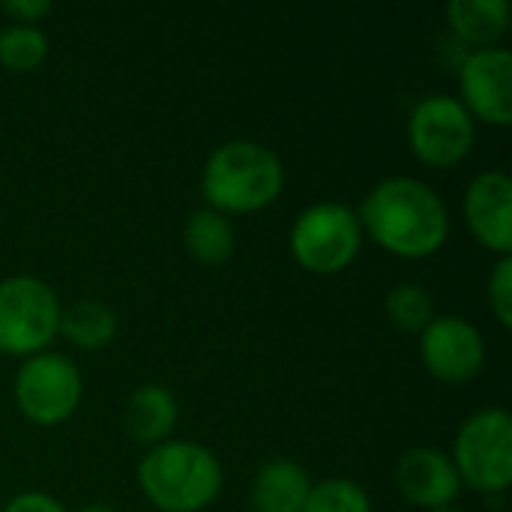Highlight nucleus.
<instances>
[{"instance_id":"22","label":"nucleus","mask_w":512,"mask_h":512,"mask_svg":"<svg viewBox=\"0 0 512 512\" xmlns=\"http://www.w3.org/2000/svg\"><path fill=\"white\" fill-rule=\"evenodd\" d=\"M0 9H3L15 24L36 27V24L51 12V3H48V0H6V3H0Z\"/></svg>"},{"instance_id":"8","label":"nucleus","mask_w":512,"mask_h":512,"mask_svg":"<svg viewBox=\"0 0 512 512\" xmlns=\"http://www.w3.org/2000/svg\"><path fill=\"white\" fill-rule=\"evenodd\" d=\"M477 144V123L456 96L432 93L408 117V147L429 168H456Z\"/></svg>"},{"instance_id":"16","label":"nucleus","mask_w":512,"mask_h":512,"mask_svg":"<svg viewBox=\"0 0 512 512\" xmlns=\"http://www.w3.org/2000/svg\"><path fill=\"white\" fill-rule=\"evenodd\" d=\"M183 243H186V252L192 255V261H198L204 267H219L234 255L237 237H234V225L228 216L204 207L186 219Z\"/></svg>"},{"instance_id":"9","label":"nucleus","mask_w":512,"mask_h":512,"mask_svg":"<svg viewBox=\"0 0 512 512\" xmlns=\"http://www.w3.org/2000/svg\"><path fill=\"white\" fill-rule=\"evenodd\" d=\"M465 111L489 126L512 123V54L507 48H474L459 66V96Z\"/></svg>"},{"instance_id":"15","label":"nucleus","mask_w":512,"mask_h":512,"mask_svg":"<svg viewBox=\"0 0 512 512\" xmlns=\"http://www.w3.org/2000/svg\"><path fill=\"white\" fill-rule=\"evenodd\" d=\"M453 33L477 48H498L510 30V3L507 0H453L447 6Z\"/></svg>"},{"instance_id":"1","label":"nucleus","mask_w":512,"mask_h":512,"mask_svg":"<svg viewBox=\"0 0 512 512\" xmlns=\"http://www.w3.org/2000/svg\"><path fill=\"white\" fill-rule=\"evenodd\" d=\"M363 234L399 258H429L450 237V213L441 195L417 177L381 180L357 210Z\"/></svg>"},{"instance_id":"2","label":"nucleus","mask_w":512,"mask_h":512,"mask_svg":"<svg viewBox=\"0 0 512 512\" xmlns=\"http://www.w3.org/2000/svg\"><path fill=\"white\" fill-rule=\"evenodd\" d=\"M285 189L282 159L258 141H225L219 144L201 171V192L210 210L231 213H258L270 207Z\"/></svg>"},{"instance_id":"12","label":"nucleus","mask_w":512,"mask_h":512,"mask_svg":"<svg viewBox=\"0 0 512 512\" xmlns=\"http://www.w3.org/2000/svg\"><path fill=\"white\" fill-rule=\"evenodd\" d=\"M396 489L402 498L423 510H444L462 492L453 459L438 447H411L396 462Z\"/></svg>"},{"instance_id":"14","label":"nucleus","mask_w":512,"mask_h":512,"mask_svg":"<svg viewBox=\"0 0 512 512\" xmlns=\"http://www.w3.org/2000/svg\"><path fill=\"white\" fill-rule=\"evenodd\" d=\"M312 480L303 465L291 459H273L258 468L252 480L255 512H300L309 498Z\"/></svg>"},{"instance_id":"5","label":"nucleus","mask_w":512,"mask_h":512,"mask_svg":"<svg viewBox=\"0 0 512 512\" xmlns=\"http://www.w3.org/2000/svg\"><path fill=\"white\" fill-rule=\"evenodd\" d=\"M453 465L462 486L483 495H504L512 486V417L504 408L471 414L456 441Z\"/></svg>"},{"instance_id":"7","label":"nucleus","mask_w":512,"mask_h":512,"mask_svg":"<svg viewBox=\"0 0 512 512\" xmlns=\"http://www.w3.org/2000/svg\"><path fill=\"white\" fill-rule=\"evenodd\" d=\"M15 405L36 426H60L66 423L84 396L81 369L54 351H42L27 357L15 372Z\"/></svg>"},{"instance_id":"23","label":"nucleus","mask_w":512,"mask_h":512,"mask_svg":"<svg viewBox=\"0 0 512 512\" xmlns=\"http://www.w3.org/2000/svg\"><path fill=\"white\" fill-rule=\"evenodd\" d=\"M3 512H66V507L45 492H21L3 507Z\"/></svg>"},{"instance_id":"17","label":"nucleus","mask_w":512,"mask_h":512,"mask_svg":"<svg viewBox=\"0 0 512 512\" xmlns=\"http://www.w3.org/2000/svg\"><path fill=\"white\" fill-rule=\"evenodd\" d=\"M117 312L99 300H78L60 312V333L78 351H99L117 336Z\"/></svg>"},{"instance_id":"25","label":"nucleus","mask_w":512,"mask_h":512,"mask_svg":"<svg viewBox=\"0 0 512 512\" xmlns=\"http://www.w3.org/2000/svg\"><path fill=\"white\" fill-rule=\"evenodd\" d=\"M432 512H459L456 507H444V510H432Z\"/></svg>"},{"instance_id":"11","label":"nucleus","mask_w":512,"mask_h":512,"mask_svg":"<svg viewBox=\"0 0 512 512\" xmlns=\"http://www.w3.org/2000/svg\"><path fill=\"white\" fill-rule=\"evenodd\" d=\"M471 237L498 258L512 252V180L504 171H483L471 180L465 201Z\"/></svg>"},{"instance_id":"4","label":"nucleus","mask_w":512,"mask_h":512,"mask_svg":"<svg viewBox=\"0 0 512 512\" xmlns=\"http://www.w3.org/2000/svg\"><path fill=\"white\" fill-rule=\"evenodd\" d=\"M297 267L315 276H333L354 264L363 246L357 210L339 201H318L306 207L288 237Z\"/></svg>"},{"instance_id":"3","label":"nucleus","mask_w":512,"mask_h":512,"mask_svg":"<svg viewBox=\"0 0 512 512\" xmlns=\"http://www.w3.org/2000/svg\"><path fill=\"white\" fill-rule=\"evenodd\" d=\"M225 483L222 462L195 441H165L138 462V486L159 512L207 510Z\"/></svg>"},{"instance_id":"19","label":"nucleus","mask_w":512,"mask_h":512,"mask_svg":"<svg viewBox=\"0 0 512 512\" xmlns=\"http://www.w3.org/2000/svg\"><path fill=\"white\" fill-rule=\"evenodd\" d=\"M48 57V36L39 27L9 24L0 33V66L9 72H33Z\"/></svg>"},{"instance_id":"10","label":"nucleus","mask_w":512,"mask_h":512,"mask_svg":"<svg viewBox=\"0 0 512 512\" xmlns=\"http://www.w3.org/2000/svg\"><path fill=\"white\" fill-rule=\"evenodd\" d=\"M420 357L432 378L459 387L483 372L486 339L471 321L456 315H438L420 333Z\"/></svg>"},{"instance_id":"13","label":"nucleus","mask_w":512,"mask_h":512,"mask_svg":"<svg viewBox=\"0 0 512 512\" xmlns=\"http://www.w3.org/2000/svg\"><path fill=\"white\" fill-rule=\"evenodd\" d=\"M180 408H177V396L162 387V384H141L123 411V426L129 432L132 441L144 444L147 450L156 444L171 441V432L177 426Z\"/></svg>"},{"instance_id":"24","label":"nucleus","mask_w":512,"mask_h":512,"mask_svg":"<svg viewBox=\"0 0 512 512\" xmlns=\"http://www.w3.org/2000/svg\"><path fill=\"white\" fill-rule=\"evenodd\" d=\"M78 512H120L114 504H105V501H93V504H84Z\"/></svg>"},{"instance_id":"20","label":"nucleus","mask_w":512,"mask_h":512,"mask_svg":"<svg viewBox=\"0 0 512 512\" xmlns=\"http://www.w3.org/2000/svg\"><path fill=\"white\" fill-rule=\"evenodd\" d=\"M300 512H372V498L360 483L330 477L312 483L309 498Z\"/></svg>"},{"instance_id":"18","label":"nucleus","mask_w":512,"mask_h":512,"mask_svg":"<svg viewBox=\"0 0 512 512\" xmlns=\"http://www.w3.org/2000/svg\"><path fill=\"white\" fill-rule=\"evenodd\" d=\"M384 312H387L390 324L405 333H423L438 318L435 297L423 285H414V282L396 285L384 300Z\"/></svg>"},{"instance_id":"6","label":"nucleus","mask_w":512,"mask_h":512,"mask_svg":"<svg viewBox=\"0 0 512 512\" xmlns=\"http://www.w3.org/2000/svg\"><path fill=\"white\" fill-rule=\"evenodd\" d=\"M60 300L36 276H9L0 282V354H42L60 333Z\"/></svg>"},{"instance_id":"21","label":"nucleus","mask_w":512,"mask_h":512,"mask_svg":"<svg viewBox=\"0 0 512 512\" xmlns=\"http://www.w3.org/2000/svg\"><path fill=\"white\" fill-rule=\"evenodd\" d=\"M489 306L504 330L512 327V255L498 258L489 276Z\"/></svg>"}]
</instances>
